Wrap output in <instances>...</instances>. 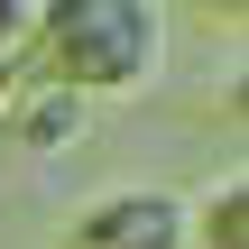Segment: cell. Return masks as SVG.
<instances>
[{"mask_svg": "<svg viewBox=\"0 0 249 249\" xmlns=\"http://www.w3.org/2000/svg\"><path fill=\"white\" fill-rule=\"evenodd\" d=\"M28 55H37V83H65L74 102H129L166 65V9L157 0H37Z\"/></svg>", "mask_w": 249, "mask_h": 249, "instance_id": "1", "label": "cell"}, {"mask_svg": "<svg viewBox=\"0 0 249 249\" xmlns=\"http://www.w3.org/2000/svg\"><path fill=\"white\" fill-rule=\"evenodd\" d=\"M55 249H194V240H185V203L166 185H120V194H92Z\"/></svg>", "mask_w": 249, "mask_h": 249, "instance_id": "2", "label": "cell"}, {"mask_svg": "<svg viewBox=\"0 0 249 249\" xmlns=\"http://www.w3.org/2000/svg\"><path fill=\"white\" fill-rule=\"evenodd\" d=\"M83 120H92V102H74L65 83H18V92L0 102V139H9V148H28V157H46V148L83 139Z\"/></svg>", "mask_w": 249, "mask_h": 249, "instance_id": "3", "label": "cell"}, {"mask_svg": "<svg viewBox=\"0 0 249 249\" xmlns=\"http://www.w3.org/2000/svg\"><path fill=\"white\" fill-rule=\"evenodd\" d=\"M185 240L194 249H249V176L231 166L203 203H185Z\"/></svg>", "mask_w": 249, "mask_h": 249, "instance_id": "4", "label": "cell"}, {"mask_svg": "<svg viewBox=\"0 0 249 249\" xmlns=\"http://www.w3.org/2000/svg\"><path fill=\"white\" fill-rule=\"evenodd\" d=\"M28 28H37V0H0V46H28Z\"/></svg>", "mask_w": 249, "mask_h": 249, "instance_id": "5", "label": "cell"}, {"mask_svg": "<svg viewBox=\"0 0 249 249\" xmlns=\"http://www.w3.org/2000/svg\"><path fill=\"white\" fill-rule=\"evenodd\" d=\"M18 55H28V46H0V102L18 92V83H9V74H18Z\"/></svg>", "mask_w": 249, "mask_h": 249, "instance_id": "6", "label": "cell"}, {"mask_svg": "<svg viewBox=\"0 0 249 249\" xmlns=\"http://www.w3.org/2000/svg\"><path fill=\"white\" fill-rule=\"evenodd\" d=\"M203 9H213V18H240V9H249V0H203Z\"/></svg>", "mask_w": 249, "mask_h": 249, "instance_id": "7", "label": "cell"}]
</instances>
